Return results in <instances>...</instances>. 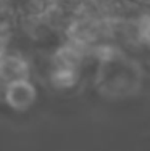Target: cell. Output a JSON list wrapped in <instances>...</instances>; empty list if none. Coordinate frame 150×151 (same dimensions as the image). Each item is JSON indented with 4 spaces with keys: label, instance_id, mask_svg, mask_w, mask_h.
<instances>
[{
    "label": "cell",
    "instance_id": "obj_1",
    "mask_svg": "<svg viewBox=\"0 0 150 151\" xmlns=\"http://www.w3.org/2000/svg\"><path fill=\"white\" fill-rule=\"evenodd\" d=\"M33 98L31 87L23 81H15L8 88V100L15 106H26Z\"/></svg>",
    "mask_w": 150,
    "mask_h": 151
}]
</instances>
